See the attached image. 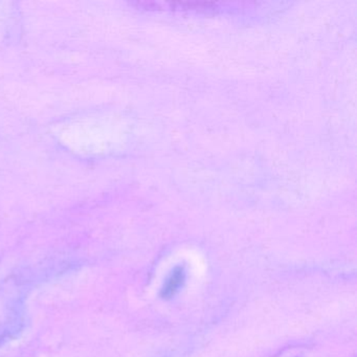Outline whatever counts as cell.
<instances>
[{
  "mask_svg": "<svg viewBox=\"0 0 357 357\" xmlns=\"http://www.w3.org/2000/svg\"><path fill=\"white\" fill-rule=\"evenodd\" d=\"M185 279V271L183 266L176 267L173 269L171 275L167 279L164 287H162L160 296L162 298H171L183 285Z\"/></svg>",
  "mask_w": 357,
  "mask_h": 357,
  "instance_id": "cell-1",
  "label": "cell"
}]
</instances>
